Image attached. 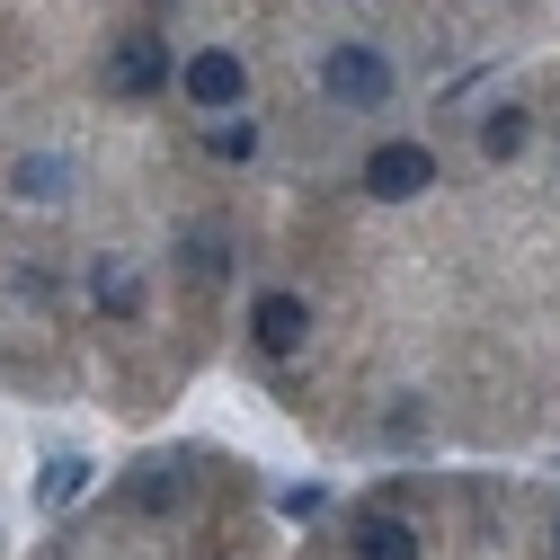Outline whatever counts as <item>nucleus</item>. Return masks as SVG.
<instances>
[{
    "instance_id": "9d476101",
    "label": "nucleus",
    "mask_w": 560,
    "mask_h": 560,
    "mask_svg": "<svg viewBox=\"0 0 560 560\" xmlns=\"http://www.w3.org/2000/svg\"><path fill=\"white\" fill-rule=\"evenodd\" d=\"M81 480H90V463H81V454H54V463H45V480H36V499H45V508H62Z\"/></svg>"
},
{
    "instance_id": "4468645a",
    "label": "nucleus",
    "mask_w": 560,
    "mask_h": 560,
    "mask_svg": "<svg viewBox=\"0 0 560 560\" xmlns=\"http://www.w3.org/2000/svg\"><path fill=\"white\" fill-rule=\"evenodd\" d=\"M551 542H560V534H551Z\"/></svg>"
},
{
    "instance_id": "7ed1b4c3",
    "label": "nucleus",
    "mask_w": 560,
    "mask_h": 560,
    "mask_svg": "<svg viewBox=\"0 0 560 560\" xmlns=\"http://www.w3.org/2000/svg\"><path fill=\"white\" fill-rule=\"evenodd\" d=\"M241 90H249V72H241V54H223V45H205V54L187 62V98H196L205 116H223V107H241Z\"/></svg>"
},
{
    "instance_id": "9b49d317",
    "label": "nucleus",
    "mask_w": 560,
    "mask_h": 560,
    "mask_svg": "<svg viewBox=\"0 0 560 560\" xmlns=\"http://www.w3.org/2000/svg\"><path fill=\"white\" fill-rule=\"evenodd\" d=\"M62 187H72L62 161H19V196H62Z\"/></svg>"
},
{
    "instance_id": "6e6552de",
    "label": "nucleus",
    "mask_w": 560,
    "mask_h": 560,
    "mask_svg": "<svg viewBox=\"0 0 560 560\" xmlns=\"http://www.w3.org/2000/svg\"><path fill=\"white\" fill-rule=\"evenodd\" d=\"M125 499H133V508L152 516V508H178V499H187V480H178V463H143V471H133V489H125Z\"/></svg>"
},
{
    "instance_id": "f03ea898",
    "label": "nucleus",
    "mask_w": 560,
    "mask_h": 560,
    "mask_svg": "<svg viewBox=\"0 0 560 560\" xmlns=\"http://www.w3.org/2000/svg\"><path fill=\"white\" fill-rule=\"evenodd\" d=\"M365 187H374L383 205L428 196V187H436V161H428V143H374V161H365Z\"/></svg>"
},
{
    "instance_id": "20e7f679",
    "label": "nucleus",
    "mask_w": 560,
    "mask_h": 560,
    "mask_svg": "<svg viewBox=\"0 0 560 560\" xmlns=\"http://www.w3.org/2000/svg\"><path fill=\"white\" fill-rule=\"evenodd\" d=\"M161 81H170V54H161L152 36H125V45L107 54V90H116V98H152Z\"/></svg>"
},
{
    "instance_id": "ddd939ff",
    "label": "nucleus",
    "mask_w": 560,
    "mask_h": 560,
    "mask_svg": "<svg viewBox=\"0 0 560 560\" xmlns=\"http://www.w3.org/2000/svg\"><path fill=\"white\" fill-rule=\"evenodd\" d=\"M276 508H285V516H294V525H303V516H320V489H312V480H303V489H285V499H276Z\"/></svg>"
},
{
    "instance_id": "1a4fd4ad",
    "label": "nucleus",
    "mask_w": 560,
    "mask_h": 560,
    "mask_svg": "<svg viewBox=\"0 0 560 560\" xmlns=\"http://www.w3.org/2000/svg\"><path fill=\"white\" fill-rule=\"evenodd\" d=\"M480 152H489V161L525 152V107H489V125H480Z\"/></svg>"
},
{
    "instance_id": "f257e3e1",
    "label": "nucleus",
    "mask_w": 560,
    "mask_h": 560,
    "mask_svg": "<svg viewBox=\"0 0 560 560\" xmlns=\"http://www.w3.org/2000/svg\"><path fill=\"white\" fill-rule=\"evenodd\" d=\"M320 81H329V98H347V107H383V98H392V62H383L374 45H329Z\"/></svg>"
},
{
    "instance_id": "0eeeda50",
    "label": "nucleus",
    "mask_w": 560,
    "mask_h": 560,
    "mask_svg": "<svg viewBox=\"0 0 560 560\" xmlns=\"http://www.w3.org/2000/svg\"><path fill=\"white\" fill-rule=\"evenodd\" d=\"M357 560H418V525L409 516H365L357 525Z\"/></svg>"
},
{
    "instance_id": "f8f14e48",
    "label": "nucleus",
    "mask_w": 560,
    "mask_h": 560,
    "mask_svg": "<svg viewBox=\"0 0 560 560\" xmlns=\"http://www.w3.org/2000/svg\"><path fill=\"white\" fill-rule=\"evenodd\" d=\"M249 143H258V133L232 116V125H205V152H214V161H249Z\"/></svg>"
},
{
    "instance_id": "39448f33",
    "label": "nucleus",
    "mask_w": 560,
    "mask_h": 560,
    "mask_svg": "<svg viewBox=\"0 0 560 560\" xmlns=\"http://www.w3.org/2000/svg\"><path fill=\"white\" fill-rule=\"evenodd\" d=\"M249 329H258L267 357H294L303 329H312V312H303V294H258V303H249Z\"/></svg>"
},
{
    "instance_id": "423d86ee",
    "label": "nucleus",
    "mask_w": 560,
    "mask_h": 560,
    "mask_svg": "<svg viewBox=\"0 0 560 560\" xmlns=\"http://www.w3.org/2000/svg\"><path fill=\"white\" fill-rule=\"evenodd\" d=\"M90 294H98V312L133 320V312H143V276H133L125 258H98V267H90Z\"/></svg>"
}]
</instances>
